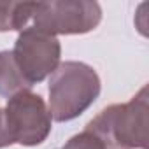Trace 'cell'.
I'll return each instance as SVG.
<instances>
[{"label": "cell", "mask_w": 149, "mask_h": 149, "mask_svg": "<svg viewBox=\"0 0 149 149\" xmlns=\"http://www.w3.org/2000/svg\"><path fill=\"white\" fill-rule=\"evenodd\" d=\"M109 149H147L149 147V95L147 84L126 104H114L100 111L86 128Z\"/></svg>", "instance_id": "cell-1"}, {"label": "cell", "mask_w": 149, "mask_h": 149, "mask_svg": "<svg viewBox=\"0 0 149 149\" xmlns=\"http://www.w3.org/2000/svg\"><path fill=\"white\" fill-rule=\"evenodd\" d=\"M49 114L58 123L79 118L98 98L102 84L93 67L63 61L49 77Z\"/></svg>", "instance_id": "cell-2"}, {"label": "cell", "mask_w": 149, "mask_h": 149, "mask_svg": "<svg viewBox=\"0 0 149 149\" xmlns=\"http://www.w3.org/2000/svg\"><path fill=\"white\" fill-rule=\"evenodd\" d=\"M102 21V7L90 0H53L35 2L32 26L56 35H83L95 30Z\"/></svg>", "instance_id": "cell-3"}, {"label": "cell", "mask_w": 149, "mask_h": 149, "mask_svg": "<svg viewBox=\"0 0 149 149\" xmlns=\"http://www.w3.org/2000/svg\"><path fill=\"white\" fill-rule=\"evenodd\" d=\"M6 128L13 144L33 147L51 133V114L40 95L25 90L7 100L4 109Z\"/></svg>", "instance_id": "cell-4"}, {"label": "cell", "mask_w": 149, "mask_h": 149, "mask_svg": "<svg viewBox=\"0 0 149 149\" xmlns=\"http://www.w3.org/2000/svg\"><path fill=\"white\" fill-rule=\"evenodd\" d=\"M11 53L23 79L33 86L42 83L56 70L60 65L61 46L56 37L33 26H26L23 32H19Z\"/></svg>", "instance_id": "cell-5"}, {"label": "cell", "mask_w": 149, "mask_h": 149, "mask_svg": "<svg viewBox=\"0 0 149 149\" xmlns=\"http://www.w3.org/2000/svg\"><path fill=\"white\" fill-rule=\"evenodd\" d=\"M32 86L23 79L11 51H0V97L11 98Z\"/></svg>", "instance_id": "cell-6"}, {"label": "cell", "mask_w": 149, "mask_h": 149, "mask_svg": "<svg viewBox=\"0 0 149 149\" xmlns=\"http://www.w3.org/2000/svg\"><path fill=\"white\" fill-rule=\"evenodd\" d=\"M35 2H0V32H23L33 16Z\"/></svg>", "instance_id": "cell-7"}, {"label": "cell", "mask_w": 149, "mask_h": 149, "mask_svg": "<svg viewBox=\"0 0 149 149\" xmlns=\"http://www.w3.org/2000/svg\"><path fill=\"white\" fill-rule=\"evenodd\" d=\"M60 149H109L95 133L84 130L77 135H74L72 139H68Z\"/></svg>", "instance_id": "cell-8"}, {"label": "cell", "mask_w": 149, "mask_h": 149, "mask_svg": "<svg viewBox=\"0 0 149 149\" xmlns=\"http://www.w3.org/2000/svg\"><path fill=\"white\" fill-rule=\"evenodd\" d=\"M11 144H13V140H11L9 132H7V128H6L4 111L0 109V149H2V147H7V146H11Z\"/></svg>", "instance_id": "cell-9"}]
</instances>
